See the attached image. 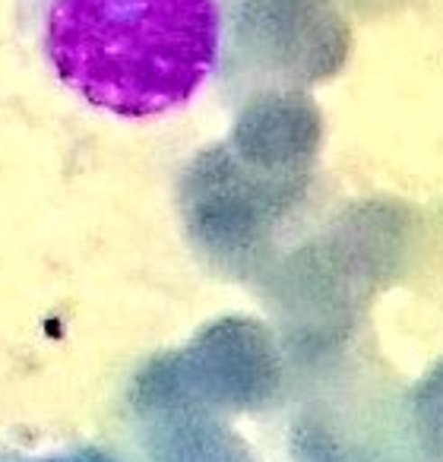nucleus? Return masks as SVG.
<instances>
[{"mask_svg":"<svg viewBox=\"0 0 443 462\" xmlns=\"http://www.w3.org/2000/svg\"><path fill=\"white\" fill-rule=\"evenodd\" d=\"M35 29L54 77L117 117L184 108L222 58L218 0H39Z\"/></svg>","mask_w":443,"mask_h":462,"instance_id":"f257e3e1","label":"nucleus"},{"mask_svg":"<svg viewBox=\"0 0 443 462\" xmlns=\"http://www.w3.org/2000/svg\"><path fill=\"white\" fill-rule=\"evenodd\" d=\"M254 285L289 358L291 390H308L352 365L361 327L383 295L377 276L329 225L282 247Z\"/></svg>","mask_w":443,"mask_h":462,"instance_id":"f03ea898","label":"nucleus"},{"mask_svg":"<svg viewBox=\"0 0 443 462\" xmlns=\"http://www.w3.org/2000/svg\"><path fill=\"white\" fill-rule=\"evenodd\" d=\"M314 180H279L247 168L226 140L187 159L178 178V216L203 266L235 282L257 276L282 251L289 225L308 209Z\"/></svg>","mask_w":443,"mask_h":462,"instance_id":"7ed1b4c3","label":"nucleus"},{"mask_svg":"<svg viewBox=\"0 0 443 462\" xmlns=\"http://www.w3.org/2000/svg\"><path fill=\"white\" fill-rule=\"evenodd\" d=\"M348 54L352 26L336 0H235L222 16L218 64L247 92L314 89L339 77Z\"/></svg>","mask_w":443,"mask_h":462,"instance_id":"20e7f679","label":"nucleus"},{"mask_svg":"<svg viewBox=\"0 0 443 462\" xmlns=\"http://www.w3.org/2000/svg\"><path fill=\"white\" fill-rule=\"evenodd\" d=\"M289 428L291 462L409 459L402 396L377 380L352 377V365L308 386Z\"/></svg>","mask_w":443,"mask_h":462,"instance_id":"39448f33","label":"nucleus"},{"mask_svg":"<svg viewBox=\"0 0 443 462\" xmlns=\"http://www.w3.org/2000/svg\"><path fill=\"white\" fill-rule=\"evenodd\" d=\"M180 352L197 396L222 415H263L291 390V367L263 317L222 314L203 323Z\"/></svg>","mask_w":443,"mask_h":462,"instance_id":"423d86ee","label":"nucleus"},{"mask_svg":"<svg viewBox=\"0 0 443 462\" xmlns=\"http://www.w3.org/2000/svg\"><path fill=\"white\" fill-rule=\"evenodd\" d=\"M130 402L143 421V443L152 462H254L228 415L197 396L180 352L146 361L134 380Z\"/></svg>","mask_w":443,"mask_h":462,"instance_id":"0eeeda50","label":"nucleus"},{"mask_svg":"<svg viewBox=\"0 0 443 462\" xmlns=\"http://www.w3.org/2000/svg\"><path fill=\"white\" fill-rule=\"evenodd\" d=\"M226 146L266 178L314 180L327 121L310 89H257L241 102Z\"/></svg>","mask_w":443,"mask_h":462,"instance_id":"6e6552de","label":"nucleus"},{"mask_svg":"<svg viewBox=\"0 0 443 462\" xmlns=\"http://www.w3.org/2000/svg\"><path fill=\"white\" fill-rule=\"evenodd\" d=\"M329 228L348 241V247L365 260L383 291L409 276L424 235L418 209L399 197L352 199L329 218Z\"/></svg>","mask_w":443,"mask_h":462,"instance_id":"1a4fd4ad","label":"nucleus"},{"mask_svg":"<svg viewBox=\"0 0 443 462\" xmlns=\"http://www.w3.org/2000/svg\"><path fill=\"white\" fill-rule=\"evenodd\" d=\"M405 443L411 462H443V358L402 393Z\"/></svg>","mask_w":443,"mask_h":462,"instance_id":"9d476101","label":"nucleus"}]
</instances>
